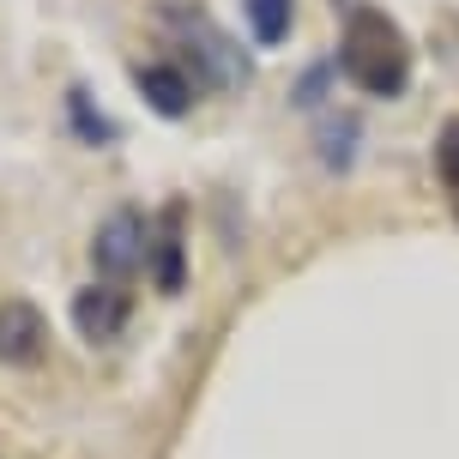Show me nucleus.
<instances>
[{
	"label": "nucleus",
	"mask_w": 459,
	"mask_h": 459,
	"mask_svg": "<svg viewBox=\"0 0 459 459\" xmlns=\"http://www.w3.org/2000/svg\"><path fill=\"white\" fill-rule=\"evenodd\" d=\"M339 67L351 73V85L368 97H405L411 85V43L405 30L381 13V6H351L339 30Z\"/></svg>",
	"instance_id": "f03ea898"
},
{
	"label": "nucleus",
	"mask_w": 459,
	"mask_h": 459,
	"mask_svg": "<svg viewBox=\"0 0 459 459\" xmlns=\"http://www.w3.org/2000/svg\"><path fill=\"white\" fill-rule=\"evenodd\" d=\"M454 212H459V200H454Z\"/></svg>",
	"instance_id": "ddd939ff"
},
{
	"label": "nucleus",
	"mask_w": 459,
	"mask_h": 459,
	"mask_svg": "<svg viewBox=\"0 0 459 459\" xmlns=\"http://www.w3.org/2000/svg\"><path fill=\"white\" fill-rule=\"evenodd\" d=\"M134 321V297H127V284H85V290H73V333L85 344H115Z\"/></svg>",
	"instance_id": "20e7f679"
},
{
	"label": "nucleus",
	"mask_w": 459,
	"mask_h": 459,
	"mask_svg": "<svg viewBox=\"0 0 459 459\" xmlns=\"http://www.w3.org/2000/svg\"><path fill=\"white\" fill-rule=\"evenodd\" d=\"M242 13H248V30L260 48H278L290 37V19H297V0H242Z\"/></svg>",
	"instance_id": "1a4fd4ad"
},
{
	"label": "nucleus",
	"mask_w": 459,
	"mask_h": 459,
	"mask_svg": "<svg viewBox=\"0 0 459 459\" xmlns=\"http://www.w3.org/2000/svg\"><path fill=\"white\" fill-rule=\"evenodd\" d=\"M152 284L163 297L187 290V200H169L152 230Z\"/></svg>",
	"instance_id": "39448f33"
},
{
	"label": "nucleus",
	"mask_w": 459,
	"mask_h": 459,
	"mask_svg": "<svg viewBox=\"0 0 459 459\" xmlns=\"http://www.w3.org/2000/svg\"><path fill=\"white\" fill-rule=\"evenodd\" d=\"M436 176H441V187H454V200H459V115L436 139Z\"/></svg>",
	"instance_id": "9b49d317"
},
{
	"label": "nucleus",
	"mask_w": 459,
	"mask_h": 459,
	"mask_svg": "<svg viewBox=\"0 0 459 459\" xmlns=\"http://www.w3.org/2000/svg\"><path fill=\"white\" fill-rule=\"evenodd\" d=\"M48 351V321L37 302H0V363H37Z\"/></svg>",
	"instance_id": "0eeeda50"
},
{
	"label": "nucleus",
	"mask_w": 459,
	"mask_h": 459,
	"mask_svg": "<svg viewBox=\"0 0 459 459\" xmlns=\"http://www.w3.org/2000/svg\"><path fill=\"white\" fill-rule=\"evenodd\" d=\"M134 85H139V97H145V109L163 115V121H182V115L194 109V97H200V85H194L169 55H163V61H139Z\"/></svg>",
	"instance_id": "423d86ee"
},
{
	"label": "nucleus",
	"mask_w": 459,
	"mask_h": 459,
	"mask_svg": "<svg viewBox=\"0 0 459 459\" xmlns=\"http://www.w3.org/2000/svg\"><path fill=\"white\" fill-rule=\"evenodd\" d=\"M158 24H163V37H169V61L200 91H242L248 85V73H254L248 48L236 43L212 13H200V6H163Z\"/></svg>",
	"instance_id": "f257e3e1"
},
{
	"label": "nucleus",
	"mask_w": 459,
	"mask_h": 459,
	"mask_svg": "<svg viewBox=\"0 0 459 459\" xmlns=\"http://www.w3.org/2000/svg\"><path fill=\"white\" fill-rule=\"evenodd\" d=\"M67 121H73V134L85 139V145H115V139H121L115 115H103V109H97L91 85H73V91H67Z\"/></svg>",
	"instance_id": "6e6552de"
},
{
	"label": "nucleus",
	"mask_w": 459,
	"mask_h": 459,
	"mask_svg": "<svg viewBox=\"0 0 459 459\" xmlns=\"http://www.w3.org/2000/svg\"><path fill=\"white\" fill-rule=\"evenodd\" d=\"M363 139V127L351 121V115H326L321 121V158L333 163V169H351V145Z\"/></svg>",
	"instance_id": "9d476101"
},
{
	"label": "nucleus",
	"mask_w": 459,
	"mask_h": 459,
	"mask_svg": "<svg viewBox=\"0 0 459 459\" xmlns=\"http://www.w3.org/2000/svg\"><path fill=\"white\" fill-rule=\"evenodd\" d=\"M326 79H333V61H315V67L302 73V85H297V103H321V97H326Z\"/></svg>",
	"instance_id": "f8f14e48"
},
{
	"label": "nucleus",
	"mask_w": 459,
	"mask_h": 459,
	"mask_svg": "<svg viewBox=\"0 0 459 459\" xmlns=\"http://www.w3.org/2000/svg\"><path fill=\"white\" fill-rule=\"evenodd\" d=\"M152 260V224H145V212L139 206H115L91 236V266L103 284H127Z\"/></svg>",
	"instance_id": "7ed1b4c3"
}]
</instances>
